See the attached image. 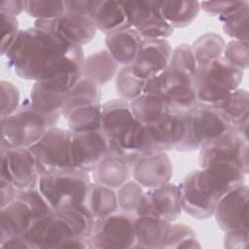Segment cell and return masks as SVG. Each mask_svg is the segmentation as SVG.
I'll return each mask as SVG.
<instances>
[{
    "label": "cell",
    "mask_w": 249,
    "mask_h": 249,
    "mask_svg": "<svg viewBox=\"0 0 249 249\" xmlns=\"http://www.w3.org/2000/svg\"><path fill=\"white\" fill-rule=\"evenodd\" d=\"M243 70L227 62L223 57L197 67L195 88L199 104L215 106L239 89Z\"/></svg>",
    "instance_id": "4"
},
{
    "label": "cell",
    "mask_w": 249,
    "mask_h": 249,
    "mask_svg": "<svg viewBox=\"0 0 249 249\" xmlns=\"http://www.w3.org/2000/svg\"><path fill=\"white\" fill-rule=\"evenodd\" d=\"M97 0H67L64 1L67 13L90 17L96 6Z\"/></svg>",
    "instance_id": "46"
},
{
    "label": "cell",
    "mask_w": 249,
    "mask_h": 249,
    "mask_svg": "<svg viewBox=\"0 0 249 249\" xmlns=\"http://www.w3.org/2000/svg\"><path fill=\"white\" fill-rule=\"evenodd\" d=\"M0 180L12 183L19 191L38 187L40 171L29 148L0 145Z\"/></svg>",
    "instance_id": "8"
},
{
    "label": "cell",
    "mask_w": 249,
    "mask_h": 249,
    "mask_svg": "<svg viewBox=\"0 0 249 249\" xmlns=\"http://www.w3.org/2000/svg\"><path fill=\"white\" fill-rule=\"evenodd\" d=\"M131 164L119 155L109 153L92 170L94 182L118 190L128 181Z\"/></svg>",
    "instance_id": "26"
},
{
    "label": "cell",
    "mask_w": 249,
    "mask_h": 249,
    "mask_svg": "<svg viewBox=\"0 0 249 249\" xmlns=\"http://www.w3.org/2000/svg\"><path fill=\"white\" fill-rule=\"evenodd\" d=\"M249 241V230H232L226 231L224 246L229 249H244Z\"/></svg>",
    "instance_id": "45"
},
{
    "label": "cell",
    "mask_w": 249,
    "mask_h": 249,
    "mask_svg": "<svg viewBox=\"0 0 249 249\" xmlns=\"http://www.w3.org/2000/svg\"><path fill=\"white\" fill-rule=\"evenodd\" d=\"M171 223L156 216H135L134 248H161Z\"/></svg>",
    "instance_id": "25"
},
{
    "label": "cell",
    "mask_w": 249,
    "mask_h": 249,
    "mask_svg": "<svg viewBox=\"0 0 249 249\" xmlns=\"http://www.w3.org/2000/svg\"><path fill=\"white\" fill-rule=\"evenodd\" d=\"M198 163L200 168L215 163H229L246 175L249 171L248 139L231 129L221 139L199 149Z\"/></svg>",
    "instance_id": "10"
},
{
    "label": "cell",
    "mask_w": 249,
    "mask_h": 249,
    "mask_svg": "<svg viewBox=\"0 0 249 249\" xmlns=\"http://www.w3.org/2000/svg\"><path fill=\"white\" fill-rule=\"evenodd\" d=\"M34 26L53 31L70 44L83 47L89 44L96 35V28L89 17L65 13L57 18L35 20Z\"/></svg>",
    "instance_id": "18"
},
{
    "label": "cell",
    "mask_w": 249,
    "mask_h": 249,
    "mask_svg": "<svg viewBox=\"0 0 249 249\" xmlns=\"http://www.w3.org/2000/svg\"><path fill=\"white\" fill-rule=\"evenodd\" d=\"M71 130L51 127L34 145L29 147L40 175L43 173L74 168L71 157Z\"/></svg>",
    "instance_id": "7"
},
{
    "label": "cell",
    "mask_w": 249,
    "mask_h": 249,
    "mask_svg": "<svg viewBox=\"0 0 249 249\" xmlns=\"http://www.w3.org/2000/svg\"><path fill=\"white\" fill-rule=\"evenodd\" d=\"M249 3L226 18L223 22L224 32L232 40L248 41L249 39Z\"/></svg>",
    "instance_id": "37"
},
{
    "label": "cell",
    "mask_w": 249,
    "mask_h": 249,
    "mask_svg": "<svg viewBox=\"0 0 249 249\" xmlns=\"http://www.w3.org/2000/svg\"><path fill=\"white\" fill-rule=\"evenodd\" d=\"M115 78V86L122 99L130 102L144 93L146 82L133 74L130 65L119 69Z\"/></svg>",
    "instance_id": "35"
},
{
    "label": "cell",
    "mask_w": 249,
    "mask_h": 249,
    "mask_svg": "<svg viewBox=\"0 0 249 249\" xmlns=\"http://www.w3.org/2000/svg\"><path fill=\"white\" fill-rule=\"evenodd\" d=\"M195 75L169 63L163 72L146 81L144 93L162 97L171 110L190 111L198 104Z\"/></svg>",
    "instance_id": "5"
},
{
    "label": "cell",
    "mask_w": 249,
    "mask_h": 249,
    "mask_svg": "<svg viewBox=\"0 0 249 249\" xmlns=\"http://www.w3.org/2000/svg\"><path fill=\"white\" fill-rule=\"evenodd\" d=\"M172 51L166 39H144L130 65L133 74L145 82L158 76L169 65Z\"/></svg>",
    "instance_id": "14"
},
{
    "label": "cell",
    "mask_w": 249,
    "mask_h": 249,
    "mask_svg": "<svg viewBox=\"0 0 249 249\" xmlns=\"http://www.w3.org/2000/svg\"><path fill=\"white\" fill-rule=\"evenodd\" d=\"M160 5L164 19L173 29L190 25L200 11L198 1H160Z\"/></svg>",
    "instance_id": "30"
},
{
    "label": "cell",
    "mask_w": 249,
    "mask_h": 249,
    "mask_svg": "<svg viewBox=\"0 0 249 249\" xmlns=\"http://www.w3.org/2000/svg\"><path fill=\"white\" fill-rule=\"evenodd\" d=\"M230 122L231 126L249 120V94L244 89H237L226 99L213 106Z\"/></svg>",
    "instance_id": "31"
},
{
    "label": "cell",
    "mask_w": 249,
    "mask_h": 249,
    "mask_svg": "<svg viewBox=\"0 0 249 249\" xmlns=\"http://www.w3.org/2000/svg\"><path fill=\"white\" fill-rule=\"evenodd\" d=\"M0 19L2 31L1 54L5 55L11 45L13 44L15 38L17 37L18 33L19 32L18 20L17 17L5 13H0Z\"/></svg>",
    "instance_id": "43"
},
{
    "label": "cell",
    "mask_w": 249,
    "mask_h": 249,
    "mask_svg": "<svg viewBox=\"0 0 249 249\" xmlns=\"http://www.w3.org/2000/svg\"><path fill=\"white\" fill-rule=\"evenodd\" d=\"M1 112L0 118L12 115L20 105V95L18 89L11 82L1 81Z\"/></svg>",
    "instance_id": "41"
},
{
    "label": "cell",
    "mask_w": 249,
    "mask_h": 249,
    "mask_svg": "<svg viewBox=\"0 0 249 249\" xmlns=\"http://www.w3.org/2000/svg\"><path fill=\"white\" fill-rule=\"evenodd\" d=\"M135 215L115 212L94 222L90 236L92 248H134Z\"/></svg>",
    "instance_id": "9"
},
{
    "label": "cell",
    "mask_w": 249,
    "mask_h": 249,
    "mask_svg": "<svg viewBox=\"0 0 249 249\" xmlns=\"http://www.w3.org/2000/svg\"><path fill=\"white\" fill-rule=\"evenodd\" d=\"M192 46L197 67L222 57L226 43L217 33H205L199 36Z\"/></svg>",
    "instance_id": "34"
},
{
    "label": "cell",
    "mask_w": 249,
    "mask_h": 249,
    "mask_svg": "<svg viewBox=\"0 0 249 249\" xmlns=\"http://www.w3.org/2000/svg\"><path fill=\"white\" fill-rule=\"evenodd\" d=\"M24 11V1L21 0H3L0 3V13H5L17 17Z\"/></svg>",
    "instance_id": "48"
},
{
    "label": "cell",
    "mask_w": 249,
    "mask_h": 249,
    "mask_svg": "<svg viewBox=\"0 0 249 249\" xmlns=\"http://www.w3.org/2000/svg\"><path fill=\"white\" fill-rule=\"evenodd\" d=\"M146 195L151 206L152 216L169 223L175 222L182 212L179 186L166 183L154 189H147Z\"/></svg>",
    "instance_id": "22"
},
{
    "label": "cell",
    "mask_w": 249,
    "mask_h": 249,
    "mask_svg": "<svg viewBox=\"0 0 249 249\" xmlns=\"http://www.w3.org/2000/svg\"><path fill=\"white\" fill-rule=\"evenodd\" d=\"M91 183L89 172L77 168L43 173L38 189L53 211L84 205Z\"/></svg>",
    "instance_id": "3"
},
{
    "label": "cell",
    "mask_w": 249,
    "mask_h": 249,
    "mask_svg": "<svg viewBox=\"0 0 249 249\" xmlns=\"http://www.w3.org/2000/svg\"><path fill=\"white\" fill-rule=\"evenodd\" d=\"M89 18L96 30L106 35L130 27L125 1L97 0Z\"/></svg>",
    "instance_id": "23"
},
{
    "label": "cell",
    "mask_w": 249,
    "mask_h": 249,
    "mask_svg": "<svg viewBox=\"0 0 249 249\" xmlns=\"http://www.w3.org/2000/svg\"><path fill=\"white\" fill-rule=\"evenodd\" d=\"M31 249L62 248L73 236H78L62 213L53 211L36 220L23 235Z\"/></svg>",
    "instance_id": "11"
},
{
    "label": "cell",
    "mask_w": 249,
    "mask_h": 249,
    "mask_svg": "<svg viewBox=\"0 0 249 249\" xmlns=\"http://www.w3.org/2000/svg\"><path fill=\"white\" fill-rule=\"evenodd\" d=\"M84 205L95 219L105 218L119 209L117 192L96 182H91Z\"/></svg>",
    "instance_id": "28"
},
{
    "label": "cell",
    "mask_w": 249,
    "mask_h": 249,
    "mask_svg": "<svg viewBox=\"0 0 249 249\" xmlns=\"http://www.w3.org/2000/svg\"><path fill=\"white\" fill-rule=\"evenodd\" d=\"M61 114L48 115L24 100L12 115L0 118L1 146L29 148L38 142L45 133L56 126Z\"/></svg>",
    "instance_id": "2"
},
{
    "label": "cell",
    "mask_w": 249,
    "mask_h": 249,
    "mask_svg": "<svg viewBox=\"0 0 249 249\" xmlns=\"http://www.w3.org/2000/svg\"><path fill=\"white\" fill-rule=\"evenodd\" d=\"M222 57L231 65L245 70L249 65L248 41L231 40L226 44Z\"/></svg>",
    "instance_id": "40"
},
{
    "label": "cell",
    "mask_w": 249,
    "mask_h": 249,
    "mask_svg": "<svg viewBox=\"0 0 249 249\" xmlns=\"http://www.w3.org/2000/svg\"><path fill=\"white\" fill-rule=\"evenodd\" d=\"M24 12L35 20L54 19L66 13L64 1L60 0H27Z\"/></svg>",
    "instance_id": "36"
},
{
    "label": "cell",
    "mask_w": 249,
    "mask_h": 249,
    "mask_svg": "<svg viewBox=\"0 0 249 249\" xmlns=\"http://www.w3.org/2000/svg\"><path fill=\"white\" fill-rule=\"evenodd\" d=\"M1 248H13V249H31L30 244L24 238V236H14L0 244Z\"/></svg>",
    "instance_id": "49"
},
{
    "label": "cell",
    "mask_w": 249,
    "mask_h": 249,
    "mask_svg": "<svg viewBox=\"0 0 249 249\" xmlns=\"http://www.w3.org/2000/svg\"><path fill=\"white\" fill-rule=\"evenodd\" d=\"M248 187L243 184L218 200L213 216L225 232L232 230H248Z\"/></svg>",
    "instance_id": "16"
},
{
    "label": "cell",
    "mask_w": 249,
    "mask_h": 249,
    "mask_svg": "<svg viewBox=\"0 0 249 249\" xmlns=\"http://www.w3.org/2000/svg\"><path fill=\"white\" fill-rule=\"evenodd\" d=\"M136 122L129 102L112 99L101 105L100 130L108 140L109 147L116 143Z\"/></svg>",
    "instance_id": "20"
},
{
    "label": "cell",
    "mask_w": 249,
    "mask_h": 249,
    "mask_svg": "<svg viewBox=\"0 0 249 249\" xmlns=\"http://www.w3.org/2000/svg\"><path fill=\"white\" fill-rule=\"evenodd\" d=\"M101 103L78 106L63 116L71 131L100 129Z\"/></svg>",
    "instance_id": "32"
},
{
    "label": "cell",
    "mask_w": 249,
    "mask_h": 249,
    "mask_svg": "<svg viewBox=\"0 0 249 249\" xmlns=\"http://www.w3.org/2000/svg\"><path fill=\"white\" fill-rule=\"evenodd\" d=\"M169 63L194 73H196L197 70V63L195 58L192 46L184 43L173 49Z\"/></svg>",
    "instance_id": "44"
},
{
    "label": "cell",
    "mask_w": 249,
    "mask_h": 249,
    "mask_svg": "<svg viewBox=\"0 0 249 249\" xmlns=\"http://www.w3.org/2000/svg\"><path fill=\"white\" fill-rule=\"evenodd\" d=\"M178 186L182 210L198 220L207 219L214 215L217 201L198 186L196 170L188 173Z\"/></svg>",
    "instance_id": "21"
},
{
    "label": "cell",
    "mask_w": 249,
    "mask_h": 249,
    "mask_svg": "<svg viewBox=\"0 0 249 249\" xmlns=\"http://www.w3.org/2000/svg\"><path fill=\"white\" fill-rule=\"evenodd\" d=\"M133 180L146 189H154L170 181L173 174L171 160L165 152L141 157L131 168Z\"/></svg>",
    "instance_id": "19"
},
{
    "label": "cell",
    "mask_w": 249,
    "mask_h": 249,
    "mask_svg": "<svg viewBox=\"0 0 249 249\" xmlns=\"http://www.w3.org/2000/svg\"><path fill=\"white\" fill-rule=\"evenodd\" d=\"M143 40L142 36L133 27H127L107 34L105 46L119 65L122 67L129 66L134 61Z\"/></svg>",
    "instance_id": "24"
},
{
    "label": "cell",
    "mask_w": 249,
    "mask_h": 249,
    "mask_svg": "<svg viewBox=\"0 0 249 249\" xmlns=\"http://www.w3.org/2000/svg\"><path fill=\"white\" fill-rule=\"evenodd\" d=\"M18 191L12 183L0 180V208L12 202L18 196Z\"/></svg>",
    "instance_id": "47"
},
{
    "label": "cell",
    "mask_w": 249,
    "mask_h": 249,
    "mask_svg": "<svg viewBox=\"0 0 249 249\" xmlns=\"http://www.w3.org/2000/svg\"><path fill=\"white\" fill-rule=\"evenodd\" d=\"M0 244L14 236H23L31 225L43 216L23 196H18L0 208Z\"/></svg>",
    "instance_id": "17"
},
{
    "label": "cell",
    "mask_w": 249,
    "mask_h": 249,
    "mask_svg": "<svg viewBox=\"0 0 249 249\" xmlns=\"http://www.w3.org/2000/svg\"><path fill=\"white\" fill-rule=\"evenodd\" d=\"M130 27L143 39H166L173 28L164 19L160 1H125Z\"/></svg>",
    "instance_id": "12"
},
{
    "label": "cell",
    "mask_w": 249,
    "mask_h": 249,
    "mask_svg": "<svg viewBox=\"0 0 249 249\" xmlns=\"http://www.w3.org/2000/svg\"><path fill=\"white\" fill-rule=\"evenodd\" d=\"M129 107L135 120L143 125L157 124L171 111L162 97L149 93H142L130 101Z\"/></svg>",
    "instance_id": "29"
},
{
    "label": "cell",
    "mask_w": 249,
    "mask_h": 249,
    "mask_svg": "<svg viewBox=\"0 0 249 249\" xmlns=\"http://www.w3.org/2000/svg\"><path fill=\"white\" fill-rule=\"evenodd\" d=\"M71 132L73 167L92 171L109 154L108 140L100 129Z\"/></svg>",
    "instance_id": "13"
},
{
    "label": "cell",
    "mask_w": 249,
    "mask_h": 249,
    "mask_svg": "<svg viewBox=\"0 0 249 249\" xmlns=\"http://www.w3.org/2000/svg\"><path fill=\"white\" fill-rule=\"evenodd\" d=\"M119 64L105 49L85 57L83 77L100 87L116 77Z\"/></svg>",
    "instance_id": "27"
},
{
    "label": "cell",
    "mask_w": 249,
    "mask_h": 249,
    "mask_svg": "<svg viewBox=\"0 0 249 249\" xmlns=\"http://www.w3.org/2000/svg\"><path fill=\"white\" fill-rule=\"evenodd\" d=\"M231 129L230 122L215 107L198 103L188 111V134L177 151L199 150L221 139Z\"/></svg>",
    "instance_id": "6"
},
{
    "label": "cell",
    "mask_w": 249,
    "mask_h": 249,
    "mask_svg": "<svg viewBox=\"0 0 249 249\" xmlns=\"http://www.w3.org/2000/svg\"><path fill=\"white\" fill-rule=\"evenodd\" d=\"M248 1H202L200 9L206 13L217 16L221 21L241 9Z\"/></svg>",
    "instance_id": "42"
},
{
    "label": "cell",
    "mask_w": 249,
    "mask_h": 249,
    "mask_svg": "<svg viewBox=\"0 0 249 249\" xmlns=\"http://www.w3.org/2000/svg\"><path fill=\"white\" fill-rule=\"evenodd\" d=\"M74 48L57 33L33 26L19 30L5 56L16 75L37 82L57 71Z\"/></svg>",
    "instance_id": "1"
},
{
    "label": "cell",
    "mask_w": 249,
    "mask_h": 249,
    "mask_svg": "<svg viewBox=\"0 0 249 249\" xmlns=\"http://www.w3.org/2000/svg\"><path fill=\"white\" fill-rule=\"evenodd\" d=\"M143 187L135 180H128L117 190V200L119 208L123 212L133 214L143 195Z\"/></svg>",
    "instance_id": "39"
},
{
    "label": "cell",
    "mask_w": 249,
    "mask_h": 249,
    "mask_svg": "<svg viewBox=\"0 0 249 249\" xmlns=\"http://www.w3.org/2000/svg\"><path fill=\"white\" fill-rule=\"evenodd\" d=\"M94 103H101V91L99 87L89 79L82 77L68 92L61 110V115L65 116L78 106Z\"/></svg>",
    "instance_id": "33"
},
{
    "label": "cell",
    "mask_w": 249,
    "mask_h": 249,
    "mask_svg": "<svg viewBox=\"0 0 249 249\" xmlns=\"http://www.w3.org/2000/svg\"><path fill=\"white\" fill-rule=\"evenodd\" d=\"M198 186L217 202L231 190L245 184V174L229 163H215L196 170Z\"/></svg>",
    "instance_id": "15"
},
{
    "label": "cell",
    "mask_w": 249,
    "mask_h": 249,
    "mask_svg": "<svg viewBox=\"0 0 249 249\" xmlns=\"http://www.w3.org/2000/svg\"><path fill=\"white\" fill-rule=\"evenodd\" d=\"M195 231L185 224H172L161 248H200Z\"/></svg>",
    "instance_id": "38"
}]
</instances>
